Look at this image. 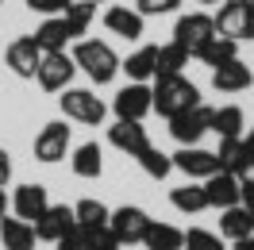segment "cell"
Listing matches in <instances>:
<instances>
[{
    "label": "cell",
    "instance_id": "3957f363",
    "mask_svg": "<svg viewBox=\"0 0 254 250\" xmlns=\"http://www.w3.org/2000/svg\"><path fill=\"white\" fill-rule=\"evenodd\" d=\"M58 104H62L65 120H73V124H85V127H100L104 124V116H108V104L93 93V89H65L58 96Z\"/></svg>",
    "mask_w": 254,
    "mask_h": 250
},
{
    "label": "cell",
    "instance_id": "1f68e13d",
    "mask_svg": "<svg viewBox=\"0 0 254 250\" xmlns=\"http://www.w3.org/2000/svg\"><path fill=\"white\" fill-rule=\"evenodd\" d=\"M135 162H139V166H143V173H146V177H154V181H162V177H170V173H174V158L162 154L154 142H150V146H146Z\"/></svg>",
    "mask_w": 254,
    "mask_h": 250
},
{
    "label": "cell",
    "instance_id": "ab89813d",
    "mask_svg": "<svg viewBox=\"0 0 254 250\" xmlns=\"http://www.w3.org/2000/svg\"><path fill=\"white\" fill-rule=\"evenodd\" d=\"M243 150H247V158H251V166H254V127L243 131Z\"/></svg>",
    "mask_w": 254,
    "mask_h": 250
},
{
    "label": "cell",
    "instance_id": "d4e9b609",
    "mask_svg": "<svg viewBox=\"0 0 254 250\" xmlns=\"http://www.w3.org/2000/svg\"><path fill=\"white\" fill-rule=\"evenodd\" d=\"M170 204H174L177 212H185V216H196V212L208 208V192H204L200 181H189V185H181V188H170Z\"/></svg>",
    "mask_w": 254,
    "mask_h": 250
},
{
    "label": "cell",
    "instance_id": "7402d4cb",
    "mask_svg": "<svg viewBox=\"0 0 254 250\" xmlns=\"http://www.w3.org/2000/svg\"><path fill=\"white\" fill-rule=\"evenodd\" d=\"M69 166H73V173L85 177V181L100 177V170H104V150H100V142H81L77 150H73V158H69Z\"/></svg>",
    "mask_w": 254,
    "mask_h": 250
},
{
    "label": "cell",
    "instance_id": "603a6c76",
    "mask_svg": "<svg viewBox=\"0 0 254 250\" xmlns=\"http://www.w3.org/2000/svg\"><path fill=\"white\" fill-rule=\"evenodd\" d=\"M124 73L131 81H154V73H158V47H139L135 54H127Z\"/></svg>",
    "mask_w": 254,
    "mask_h": 250
},
{
    "label": "cell",
    "instance_id": "7bdbcfd3",
    "mask_svg": "<svg viewBox=\"0 0 254 250\" xmlns=\"http://www.w3.org/2000/svg\"><path fill=\"white\" fill-rule=\"evenodd\" d=\"M243 177H247V181H254V166H247V173H243Z\"/></svg>",
    "mask_w": 254,
    "mask_h": 250
},
{
    "label": "cell",
    "instance_id": "e0dca14e",
    "mask_svg": "<svg viewBox=\"0 0 254 250\" xmlns=\"http://www.w3.org/2000/svg\"><path fill=\"white\" fill-rule=\"evenodd\" d=\"M204 185V192H208V208H235L239 204V196H243V188H239V177L235 173H212L208 181H200Z\"/></svg>",
    "mask_w": 254,
    "mask_h": 250
},
{
    "label": "cell",
    "instance_id": "2e32d148",
    "mask_svg": "<svg viewBox=\"0 0 254 250\" xmlns=\"http://www.w3.org/2000/svg\"><path fill=\"white\" fill-rule=\"evenodd\" d=\"M50 208V196H47V185H19L16 192H12V212H16L19 219H27V223H35V219L43 216Z\"/></svg>",
    "mask_w": 254,
    "mask_h": 250
},
{
    "label": "cell",
    "instance_id": "7dc6e473",
    "mask_svg": "<svg viewBox=\"0 0 254 250\" xmlns=\"http://www.w3.org/2000/svg\"><path fill=\"white\" fill-rule=\"evenodd\" d=\"M93 4H104V0H93Z\"/></svg>",
    "mask_w": 254,
    "mask_h": 250
},
{
    "label": "cell",
    "instance_id": "bcb514c9",
    "mask_svg": "<svg viewBox=\"0 0 254 250\" xmlns=\"http://www.w3.org/2000/svg\"><path fill=\"white\" fill-rule=\"evenodd\" d=\"M239 4H251V0H239Z\"/></svg>",
    "mask_w": 254,
    "mask_h": 250
},
{
    "label": "cell",
    "instance_id": "74e56055",
    "mask_svg": "<svg viewBox=\"0 0 254 250\" xmlns=\"http://www.w3.org/2000/svg\"><path fill=\"white\" fill-rule=\"evenodd\" d=\"M239 188H243V196H239V204L247 208L254 216V181H247V177H239Z\"/></svg>",
    "mask_w": 254,
    "mask_h": 250
},
{
    "label": "cell",
    "instance_id": "ee69618b",
    "mask_svg": "<svg viewBox=\"0 0 254 250\" xmlns=\"http://www.w3.org/2000/svg\"><path fill=\"white\" fill-rule=\"evenodd\" d=\"M196 4H220V0H196Z\"/></svg>",
    "mask_w": 254,
    "mask_h": 250
},
{
    "label": "cell",
    "instance_id": "9a60e30c",
    "mask_svg": "<svg viewBox=\"0 0 254 250\" xmlns=\"http://www.w3.org/2000/svg\"><path fill=\"white\" fill-rule=\"evenodd\" d=\"M254 85V73H251V65L247 62H239V58H231V62H223L212 69V89L216 93H243V89H251Z\"/></svg>",
    "mask_w": 254,
    "mask_h": 250
},
{
    "label": "cell",
    "instance_id": "d6a6232c",
    "mask_svg": "<svg viewBox=\"0 0 254 250\" xmlns=\"http://www.w3.org/2000/svg\"><path fill=\"white\" fill-rule=\"evenodd\" d=\"M181 250H223V239L216 231H204V227H189Z\"/></svg>",
    "mask_w": 254,
    "mask_h": 250
},
{
    "label": "cell",
    "instance_id": "5b68a950",
    "mask_svg": "<svg viewBox=\"0 0 254 250\" xmlns=\"http://www.w3.org/2000/svg\"><path fill=\"white\" fill-rule=\"evenodd\" d=\"M112 112H116V120H139V124H143L146 116L154 112V93H150V85H146V81L124 85L120 93L112 96Z\"/></svg>",
    "mask_w": 254,
    "mask_h": 250
},
{
    "label": "cell",
    "instance_id": "5bb4252c",
    "mask_svg": "<svg viewBox=\"0 0 254 250\" xmlns=\"http://www.w3.org/2000/svg\"><path fill=\"white\" fill-rule=\"evenodd\" d=\"M108 142L116 150H124L127 158H139L146 146H150V135H146V127L139 124V120H116V124L108 127Z\"/></svg>",
    "mask_w": 254,
    "mask_h": 250
},
{
    "label": "cell",
    "instance_id": "484cf974",
    "mask_svg": "<svg viewBox=\"0 0 254 250\" xmlns=\"http://www.w3.org/2000/svg\"><path fill=\"white\" fill-rule=\"evenodd\" d=\"M73 216H77L81 231H96V227H108L112 208H108V204H100V200H93V196H85V200L73 204Z\"/></svg>",
    "mask_w": 254,
    "mask_h": 250
},
{
    "label": "cell",
    "instance_id": "8992f818",
    "mask_svg": "<svg viewBox=\"0 0 254 250\" xmlns=\"http://www.w3.org/2000/svg\"><path fill=\"white\" fill-rule=\"evenodd\" d=\"M150 223H154V219L146 216L139 204H124V208H116L112 219H108L112 235H116L124 247H139V243L146 239V231H150Z\"/></svg>",
    "mask_w": 254,
    "mask_h": 250
},
{
    "label": "cell",
    "instance_id": "60d3db41",
    "mask_svg": "<svg viewBox=\"0 0 254 250\" xmlns=\"http://www.w3.org/2000/svg\"><path fill=\"white\" fill-rule=\"evenodd\" d=\"M8 208H12V196H8V192H4V185H0V219L8 216Z\"/></svg>",
    "mask_w": 254,
    "mask_h": 250
},
{
    "label": "cell",
    "instance_id": "9c48e42d",
    "mask_svg": "<svg viewBox=\"0 0 254 250\" xmlns=\"http://www.w3.org/2000/svg\"><path fill=\"white\" fill-rule=\"evenodd\" d=\"M39 62H43V47L35 43V35H19V39H12L8 50H4V65L23 81H35Z\"/></svg>",
    "mask_w": 254,
    "mask_h": 250
},
{
    "label": "cell",
    "instance_id": "d590c367",
    "mask_svg": "<svg viewBox=\"0 0 254 250\" xmlns=\"http://www.w3.org/2000/svg\"><path fill=\"white\" fill-rule=\"evenodd\" d=\"M31 12H39V16L47 19V16H65V8L73 4V0H23Z\"/></svg>",
    "mask_w": 254,
    "mask_h": 250
},
{
    "label": "cell",
    "instance_id": "4316f807",
    "mask_svg": "<svg viewBox=\"0 0 254 250\" xmlns=\"http://www.w3.org/2000/svg\"><path fill=\"white\" fill-rule=\"evenodd\" d=\"M143 247L146 250H181L185 247V231L181 227H174V223H150V231H146L143 239Z\"/></svg>",
    "mask_w": 254,
    "mask_h": 250
},
{
    "label": "cell",
    "instance_id": "836d02e7",
    "mask_svg": "<svg viewBox=\"0 0 254 250\" xmlns=\"http://www.w3.org/2000/svg\"><path fill=\"white\" fill-rule=\"evenodd\" d=\"M177 4L181 0H135V12L139 16H170V12H177Z\"/></svg>",
    "mask_w": 254,
    "mask_h": 250
},
{
    "label": "cell",
    "instance_id": "4dcf8cb0",
    "mask_svg": "<svg viewBox=\"0 0 254 250\" xmlns=\"http://www.w3.org/2000/svg\"><path fill=\"white\" fill-rule=\"evenodd\" d=\"M189 50L181 47V43H174V39H170V43H166V47H158V73H154V77H166V73H181V69H185V65H189Z\"/></svg>",
    "mask_w": 254,
    "mask_h": 250
},
{
    "label": "cell",
    "instance_id": "52a82bcc",
    "mask_svg": "<svg viewBox=\"0 0 254 250\" xmlns=\"http://www.w3.org/2000/svg\"><path fill=\"white\" fill-rule=\"evenodd\" d=\"M77 73V62H73V54H65V50H54V54H43V62H39V89H47V93H65L69 89V81Z\"/></svg>",
    "mask_w": 254,
    "mask_h": 250
},
{
    "label": "cell",
    "instance_id": "7a4b0ae2",
    "mask_svg": "<svg viewBox=\"0 0 254 250\" xmlns=\"http://www.w3.org/2000/svg\"><path fill=\"white\" fill-rule=\"evenodd\" d=\"M73 62L93 85H112L116 73L124 69V62L116 58V50L104 43V39H77L73 47Z\"/></svg>",
    "mask_w": 254,
    "mask_h": 250
},
{
    "label": "cell",
    "instance_id": "f6af8a7d",
    "mask_svg": "<svg viewBox=\"0 0 254 250\" xmlns=\"http://www.w3.org/2000/svg\"><path fill=\"white\" fill-rule=\"evenodd\" d=\"M247 8H251V16H254V0H251V4H247Z\"/></svg>",
    "mask_w": 254,
    "mask_h": 250
},
{
    "label": "cell",
    "instance_id": "e575fe53",
    "mask_svg": "<svg viewBox=\"0 0 254 250\" xmlns=\"http://www.w3.org/2000/svg\"><path fill=\"white\" fill-rule=\"evenodd\" d=\"M89 235V250H124V243L112 235V227H96V231H85Z\"/></svg>",
    "mask_w": 254,
    "mask_h": 250
},
{
    "label": "cell",
    "instance_id": "6da1fadb",
    "mask_svg": "<svg viewBox=\"0 0 254 250\" xmlns=\"http://www.w3.org/2000/svg\"><path fill=\"white\" fill-rule=\"evenodd\" d=\"M150 93H154V112H158L162 120H174L177 112H189V108H196V104H200V89H196L185 73H166V77H154Z\"/></svg>",
    "mask_w": 254,
    "mask_h": 250
},
{
    "label": "cell",
    "instance_id": "277c9868",
    "mask_svg": "<svg viewBox=\"0 0 254 250\" xmlns=\"http://www.w3.org/2000/svg\"><path fill=\"white\" fill-rule=\"evenodd\" d=\"M208 131H212V108H208L204 100L189 112H177L174 120H170V135L177 139V146H200Z\"/></svg>",
    "mask_w": 254,
    "mask_h": 250
},
{
    "label": "cell",
    "instance_id": "44dd1931",
    "mask_svg": "<svg viewBox=\"0 0 254 250\" xmlns=\"http://www.w3.org/2000/svg\"><path fill=\"white\" fill-rule=\"evenodd\" d=\"M212 131L220 139H243L247 131V116L239 104H223V108H212Z\"/></svg>",
    "mask_w": 254,
    "mask_h": 250
},
{
    "label": "cell",
    "instance_id": "cb8c5ba5",
    "mask_svg": "<svg viewBox=\"0 0 254 250\" xmlns=\"http://www.w3.org/2000/svg\"><path fill=\"white\" fill-rule=\"evenodd\" d=\"M196 62H204L208 69H216V65H223V62H231V58H239V43H231V39H223V35H212L204 47L192 54Z\"/></svg>",
    "mask_w": 254,
    "mask_h": 250
},
{
    "label": "cell",
    "instance_id": "ffe728a7",
    "mask_svg": "<svg viewBox=\"0 0 254 250\" xmlns=\"http://www.w3.org/2000/svg\"><path fill=\"white\" fill-rule=\"evenodd\" d=\"M220 235H223V239H231V243L251 239V235H254V216L243 208V204L223 208V212H220Z\"/></svg>",
    "mask_w": 254,
    "mask_h": 250
},
{
    "label": "cell",
    "instance_id": "8fae6325",
    "mask_svg": "<svg viewBox=\"0 0 254 250\" xmlns=\"http://www.w3.org/2000/svg\"><path fill=\"white\" fill-rule=\"evenodd\" d=\"M212 35H216V19L208 12H189V16H181L174 23V43H181L189 54H196Z\"/></svg>",
    "mask_w": 254,
    "mask_h": 250
},
{
    "label": "cell",
    "instance_id": "f1b7e54d",
    "mask_svg": "<svg viewBox=\"0 0 254 250\" xmlns=\"http://www.w3.org/2000/svg\"><path fill=\"white\" fill-rule=\"evenodd\" d=\"M93 16H96V4H93V0H73V4L65 8L62 23H65V35H69V43H73V39H81V35L89 31Z\"/></svg>",
    "mask_w": 254,
    "mask_h": 250
},
{
    "label": "cell",
    "instance_id": "7c38bea8",
    "mask_svg": "<svg viewBox=\"0 0 254 250\" xmlns=\"http://www.w3.org/2000/svg\"><path fill=\"white\" fill-rule=\"evenodd\" d=\"M174 158V170H181L189 181H208L212 173H220V158L216 150H204V146H181Z\"/></svg>",
    "mask_w": 254,
    "mask_h": 250
},
{
    "label": "cell",
    "instance_id": "ac0fdd59",
    "mask_svg": "<svg viewBox=\"0 0 254 250\" xmlns=\"http://www.w3.org/2000/svg\"><path fill=\"white\" fill-rule=\"evenodd\" d=\"M104 27L112 35L127 39V43H139L143 39V16L135 8H127V4H112L108 12H104Z\"/></svg>",
    "mask_w": 254,
    "mask_h": 250
},
{
    "label": "cell",
    "instance_id": "30bf717a",
    "mask_svg": "<svg viewBox=\"0 0 254 250\" xmlns=\"http://www.w3.org/2000/svg\"><path fill=\"white\" fill-rule=\"evenodd\" d=\"M65 154H69V127H65V120L43 124L39 135H35V158L47 162V166H54V162H62Z\"/></svg>",
    "mask_w": 254,
    "mask_h": 250
},
{
    "label": "cell",
    "instance_id": "f35d334b",
    "mask_svg": "<svg viewBox=\"0 0 254 250\" xmlns=\"http://www.w3.org/2000/svg\"><path fill=\"white\" fill-rule=\"evenodd\" d=\"M12 181V158H8V150L0 146V185H8Z\"/></svg>",
    "mask_w": 254,
    "mask_h": 250
},
{
    "label": "cell",
    "instance_id": "4fadbf2b",
    "mask_svg": "<svg viewBox=\"0 0 254 250\" xmlns=\"http://www.w3.org/2000/svg\"><path fill=\"white\" fill-rule=\"evenodd\" d=\"M73 227H77V216H73L69 204H50L47 212L35 219V235H39L43 243H58V239H65Z\"/></svg>",
    "mask_w": 254,
    "mask_h": 250
},
{
    "label": "cell",
    "instance_id": "b9f144b4",
    "mask_svg": "<svg viewBox=\"0 0 254 250\" xmlns=\"http://www.w3.org/2000/svg\"><path fill=\"white\" fill-rule=\"evenodd\" d=\"M235 250H254V235H251V239H243V243H235Z\"/></svg>",
    "mask_w": 254,
    "mask_h": 250
},
{
    "label": "cell",
    "instance_id": "ba28073f",
    "mask_svg": "<svg viewBox=\"0 0 254 250\" xmlns=\"http://www.w3.org/2000/svg\"><path fill=\"white\" fill-rule=\"evenodd\" d=\"M216 35H223V39H231V43H247V39H254V16L247 4H239V0H227V4H220V12H216Z\"/></svg>",
    "mask_w": 254,
    "mask_h": 250
},
{
    "label": "cell",
    "instance_id": "83f0119b",
    "mask_svg": "<svg viewBox=\"0 0 254 250\" xmlns=\"http://www.w3.org/2000/svg\"><path fill=\"white\" fill-rule=\"evenodd\" d=\"M35 43L43 47V54H54V50H65L69 35H65V23L62 16H47L39 27H35Z\"/></svg>",
    "mask_w": 254,
    "mask_h": 250
},
{
    "label": "cell",
    "instance_id": "f546056e",
    "mask_svg": "<svg viewBox=\"0 0 254 250\" xmlns=\"http://www.w3.org/2000/svg\"><path fill=\"white\" fill-rule=\"evenodd\" d=\"M216 158H220V170L223 173H235V177H243L247 166H251V158H247V150H243V139H220Z\"/></svg>",
    "mask_w": 254,
    "mask_h": 250
},
{
    "label": "cell",
    "instance_id": "8d00e7d4",
    "mask_svg": "<svg viewBox=\"0 0 254 250\" xmlns=\"http://www.w3.org/2000/svg\"><path fill=\"white\" fill-rule=\"evenodd\" d=\"M54 247H58V250H89V235L81 231V227H73V231L65 235V239H58Z\"/></svg>",
    "mask_w": 254,
    "mask_h": 250
},
{
    "label": "cell",
    "instance_id": "d6986e66",
    "mask_svg": "<svg viewBox=\"0 0 254 250\" xmlns=\"http://www.w3.org/2000/svg\"><path fill=\"white\" fill-rule=\"evenodd\" d=\"M0 243H4V250H35V243H39L35 223L19 216H4L0 219Z\"/></svg>",
    "mask_w": 254,
    "mask_h": 250
}]
</instances>
